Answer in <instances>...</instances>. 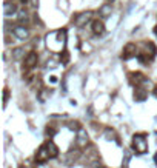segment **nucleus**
Wrapping results in <instances>:
<instances>
[{"label":"nucleus","mask_w":157,"mask_h":168,"mask_svg":"<svg viewBox=\"0 0 157 168\" xmlns=\"http://www.w3.org/2000/svg\"><path fill=\"white\" fill-rule=\"evenodd\" d=\"M23 54H25V50H23V48H14V50H13V57H14L16 60L22 59Z\"/></svg>","instance_id":"16"},{"label":"nucleus","mask_w":157,"mask_h":168,"mask_svg":"<svg viewBox=\"0 0 157 168\" xmlns=\"http://www.w3.org/2000/svg\"><path fill=\"white\" fill-rule=\"evenodd\" d=\"M37 60H39L37 53H34V51H33V53L26 54V57H25V66H26V68H33V66H36Z\"/></svg>","instance_id":"7"},{"label":"nucleus","mask_w":157,"mask_h":168,"mask_svg":"<svg viewBox=\"0 0 157 168\" xmlns=\"http://www.w3.org/2000/svg\"><path fill=\"white\" fill-rule=\"evenodd\" d=\"M137 59H139L140 62H146V57H145V56H142V54H139V56H137Z\"/></svg>","instance_id":"25"},{"label":"nucleus","mask_w":157,"mask_h":168,"mask_svg":"<svg viewBox=\"0 0 157 168\" xmlns=\"http://www.w3.org/2000/svg\"><path fill=\"white\" fill-rule=\"evenodd\" d=\"M79 156H80V154H79V151H69V153L66 154V159H65V162L69 165V163H73V160H76Z\"/></svg>","instance_id":"15"},{"label":"nucleus","mask_w":157,"mask_h":168,"mask_svg":"<svg viewBox=\"0 0 157 168\" xmlns=\"http://www.w3.org/2000/svg\"><path fill=\"white\" fill-rule=\"evenodd\" d=\"M60 60H62V63H68V60H69V54H68V51H63Z\"/></svg>","instance_id":"21"},{"label":"nucleus","mask_w":157,"mask_h":168,"mask_svg":"<svg viewBox=\"0 0 157 168\" xmlns=\"http://www.w3.org/2000/svg\"><path fill=\"white\" fill-rule=\"evenodd\" d=\"M8 99H10V91L5 88V90H3V106H6V103H8Z\"/></svg>","instance_id":"19"},{"label":"nucleus","mask_w":157,"mask_h":168,"mask_svg":"<svg viewBox=\"0 0 157 168\" xmlns=\"http://www.w3.org/2000/svg\"><path fill=\"white\" fill-rule=\"evenodd\" d=\"M154 96H155V97H157V86H155V88H154Z\"/></svg>","instance_id":"28"},{"label":"nucleus","mask_w":157,"mask_h":168,"mask_svg":"<svg viewBox=\"0 0 157 168\" xmlns=\"http://www.w3.org/2000/svg\"><path fill=\"white\" fill-rule=\"evenodd\" d=\"M49 79H51V82H53V83H56V82H57V77H54V76H53V77H49Z\"/></svg>","instance_id":"27"},{"label":"nucleus","mask_w":157,"mask_h":168,"mask_svg":"<svg viewBox=\"0 0 157 168\" xmlns=\"http://www.w3.org/2000/svg\"><path fill=\"white\" fill-rule=\"evenodd\" d=\"M46 46L48 50L54 51V53H62V50L66 45V31L65 30H59V31H53L49 33L46 37Z\"/></svg>","instance_id":"1"},{"label":"nucleus","mask_w":157,"mask_h":168,"mask_svg":"<svg viewBox=\"0 0 157 168\" xmlns=\"http://www.w3.org/2000/svg\"><path fill=\"white\" fill-rule=\"evenodd\" d=\"M17 16H19L17 19H19V22H20V23H26V22H28V14H26L25 11H19V14H17Z\"/></svg>","instance_id":"17"},{"label":"nucleus","mask_w":157,"mask_h":168,"mask_svg":"<svg viewBox=\"0 0 157 168\" xmlns=\"http://www.w3.org/2000/svg\"><path fill=\"white\" fill-rule=\"evenodd\" d=\"M111 14V5H103V6H100V10H99V16L100 17H108Z\"/></svg>","instance_id":"14"},{"label":"nucleus","mask_w":157,"mask_h":168,"mask_svg":"<svg viewBox=\"0 0 157 168\" xmlns=\"http://www.w3.org/2000/svg\"><path fill=\"white\" fill-rule=\"evenodd\" d=\"M146 96H148V93H146L143 88H139V90H135V93H134V99H135L137 102H143V100L146 99Z\"/></svg>","instance_id":"13"},{"label":"nucleus","mask_w":157,"mask_h":168,"mask_svg":"<svg viewBox=\"0 0 157 168\" xmlns=\"http://www.w3.org/2000/svg\"><path fill=\"white\" fill-rule=\"evenodd\" d=\"M89 19H91V11H85V13H80V14L74 19V23H76L77 26H83V25H86V23L89 22Z\"/></svg>","instance_id":"4"},{"label":"nucleus","mask_w":157,"mask_h":168,"mask_svg":"<svg viewBox=\"0 0 157 168\" xmlns=\"http://www.w3.org/2000/svg\"><path fill=\"white\" fill-rule=\"evenodd\" d=\"M29 3H31L33 8H37L39 6V0H29Z\"/></svg>","instance_id":"24"},{"label":"nucleus","mask_w":157,"mask_h":168,"mask_svg":"<svg viewBox=\"0 0 157 168\" xmlns=\"http://www.w3.org/2000/svg\"><path fill=\"white\" fill-rule=\"evenodd\" d=\"M129 79H131V83H135V85L146 82V80H145V76L140 74V73H131V74H129Z\"/></svg>","instance_id":"12"},{"label":"nucleus","mask_w":157,"mask_h":168,"mask_svg":"<svg viewBox=\"0 0 157 168\" xmlns=\"http://www.w3.org/2000/svg\"><path fill=\"white\" fill-rule=\"evenodd\" d=\"M16 11H17V6H16L14 3H10L8 0H6V2H5V5H3V14L10 17V16H13Z\"/></svg>","instance_id":"8"},{"label":"nucleus","mask_w":157,"mask_h":168,"mask_svg":"<svg viewBox=\"0 0 157 168\" xmlns=\"http://www.w3.org/2000/svg\"><path fill=\"white\" fill-rule=\"evenodd\" d=\"M77 145L79 146H86L88 145V133L83 128H80L77 131Z\"/></svg>","instance_id":"5"},{"label":"nucleus","mask_w":157,"mask_h":168,"mask_svg":"<svg viewBox=\"0 0 157 168\" xmlns=\"http://www.w3.org/2000/svg\"><path fill=\"white\" fill-rule=\"evenodd\" d=\"M145 139H146V134H135L132 137V148L135 150V153L145 154L148 151V142Z\"/></svg>","instance_id":"2"},{"label":"nucleus","mask_w":157,"mask_h":168,"mask_svg":"<svg viewBox=\"0 0 157 168\" xmlns=\"http://www.w3.org/2000/svg\"><path fill=\"white\" fill-rule=\"evenodd\" d=\"M68 128H69V130H73V131H79V130H80V123H79L77 120L69 122V123H68Z\"/></svg>","instance_id":"18"},{"label":"nucleus","mask_w":157,"mask_h":168,"mask_svg":"<svg viewBox=\"0 0 157 168\" xmlns=\"http://www.w3.org/2000/svg\"><path fill=\"white\" fill-rule=\"evenodd\" d=\"M129 159H131V156H129V153H126V154H125V160H123V168H128Z\"/></svg>","instance_id":"23"},{"label":"nucleus","mask_w":157,"mask_h":168,"mask_svg":"<svg viewBox=\"0 0 157 168\" xmlns=\"http://www.w3.org/2000/svg\"><path fill=\"white\" fill-rule=\"evenodd\" d=\"M149 50H151V56H155L157 54V48L154 46V43H151V42H148V45H146Z\"/></svg>","instance_id":"20"},{"label":"nucleus","mask_w":157,"mask_h":168,"mask_svg":"<svg viewBox=\"0 0 157 168\" xmlns=\"http://www.w3.org/2000/svg\"><path fill=\"white\" fill-rule=\"evenodd\" d=\"M48 159H51V156H49L48 146H46V143H45V145H42V146L39 148V151H37V154H36V162L43 163V162H46Z\"/></svg>","instance_id":"3"},{"label":"nucleus","mask_w":157,"mask_h":168,"mask_svg":"<svg viewBox=\"0 0 157 168\" xmlns=\"http://www.w3.org/2000/svg\"><path fill=\"white\" fill-rule=\"evenodd\" d=\"M92 33L97 34V36L103 34V33H105V25H103V22H100V20H94V22H92Z\"/></svg>","instance_id":"9"},{"label":"nucleus","mask_w":157,"mask_h":168,"mask_svg":"<svg viewBox=\"0 0 157 168\" xmlns=\"http://www.w3.org/2000/svg\"><path fill=\"white\" fill-rule=\"evenodd\" d=\"M46 146H48V151H49L51 159H54V157L59 156V148H57V145H56L53 140H48V142H46Z\"/></svg>","instance_id":"11"},{"label":"nucleus","mask_w":157,"mask_h":168,"mask_svg":"<svg viewBox=\"0 0 157 168\" xmlns=\"http://www.w3.org/2000/svg\"><path fill=\"white\" fill-rule=\"evenodd\" d=\"M123 59H129V57H132L134 54H135V45L134 43H128L125 48H123Z\"/></svg>","instance_id":"10"},{"label":"nucleus","mask_w":157,"mask_h":168,"mask_svg":"<svg viewBox=\"0 0 157 168\" xmlns=\"http://www.w3.org/2000/svg\"><path fill=\"white\" fill-rule=\"evenodd\" d=\"M20 2H22V3H26V2H28V0H20Z\"/></svg>","instance_id":"30"},{"label":"nucleus","mask_w":157,"mask_h":168,"mask_svg":"<svg viewBox=\"0 0 157 168\" xmlns=\"http://www.w3.org/2000/svg\"><path fill=\"white\" fill-rule=\"evenodd\" d=\"M154 34H155V36H157V26H155V28H154Z\"/></svg>","instance_id":"29"},{"label":"nucleus","mask_w":157,"mask_h":168,"mask_svg":"<svg viewBox=\"0 0 157 168\" xmlns=\"http://www.w3.org/2000/svg\"><path fill=\"white\" fill-rule=\"evenodd\" d=\"M54 134H56V130L51 128V126H48V130H46V136H48V137H53Z\"/></svg>","instance_id":"22"},{"label":"nucleus","mask_w":157,"mask_h":168,"mask_svg":"<svg viewBox=\"0 0 157 168\" xmlns=\"http://www.w3.org/2000/svg\"><path fill=\"white\" fill-rule=\"evenodd\" d=\"M54 65H56V62H54V60H49V62H48V66H49V68H56Z\"/></svg>","instance_id":"26"},{"label":"nucleus","mask_w":157,"mask_h":168,"mask_svg":"<svg viewBox=\"0 0 157 168\" xmlns=\"http://www.w3.org/2000/svg\"><path fill=\"white\" fill-rule=\"evenodd\" d=\"M13 34H14L17 39H20V40H25V39L28 37V30H26L25 26L19 25V26H16V28L13 30Z\"/></svg>","instance_id":"6"}]
</instances>
